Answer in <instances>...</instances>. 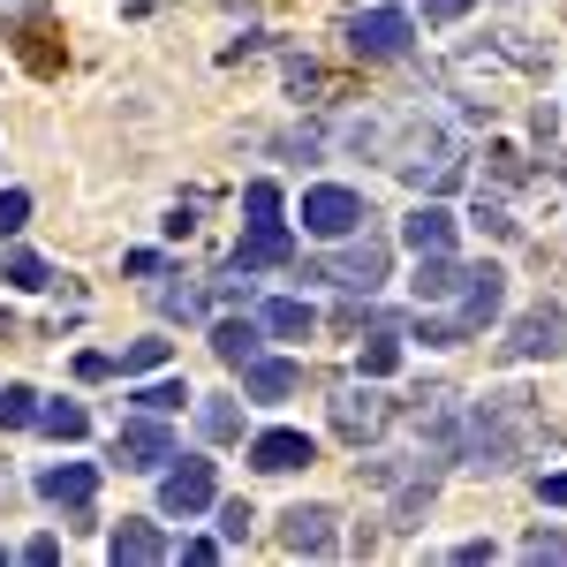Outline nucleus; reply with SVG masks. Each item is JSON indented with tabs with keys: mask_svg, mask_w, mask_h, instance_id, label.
Segmentation results:
<instances>
[{
	"mask_svg": "<svg viewBox=\"0 0 567 567\" xmlns=\"http://www.w3.org/2000/svg\"><path fill=\"white\" fill-rule=\"evenodd\" d=\"M529 432H537L529 393H484V409L462 416V446H454V454H462L477 477H499V470L529 446Z\"/></svg>",
	"mask_w": 567,
	"mask_h": 567,
	"instance_id": "1",
	"label": "nucleus"
},
{
	"mask_svg": "<svg viewBox=\"0 0 567 567\" xmlns=\"http://www.w3.org/2000/svg\"><path fill=\"white\" fill-rule=\"evenodd\" d=\"M386 167L401 182H416V189H446V182L462 175L454 144H446L439 130H401V136H386Z\"/></svg>",
	"mask_w": 567,
	"mask_h": 567,
	"instance_id": "2",
	"label": "nucleus"
},
{
	"mask_svg": "<svg viewBox=\"0 0 567 567\" xmlns=\"http://www.w3.org/2000/svg\"><path fill=\"white\" fill-rule=\"evenodd\" d=\"M363 219H371V205L341 182L303 189V235H318V243H349V235H363Z\"/></svg>",
	"mask_w": 567,
	"mask_h": 567,
	"instance_id": "3",
	"label": "nucleus"
},
{
	"mask_svg": "<svg viewBox=\"0 0 567 567\" xmlns=\"http://www.w3.org/2000/svg\"><path fill=\"white\" fill-rule=\"evenodd\" d=\"M409 39H416V23H409L401 8H363V16L349 23V53L355 61H401Z\"/></svg>",
	"mask_w": 567,
	"mask_h": 567,
	"instance_id": "4",
	"label": "nucleus"
},
{
	"mask_svg": "<svg viewBox=\"0 0 567 567\" xmlns=\"http://www.w3.org/2000/svg\"><path fill=\"white\" fill-rule=\"evenodd\" d=\"M303 280H341L349 296H371V288L386 280V243H379V235L355 243V235H349V250H341L333 265H303Z\"/></svg>",
	"mask_w": 567,
	"mask_h": 567,
	"instance_id": "5",
	"label": "nucleus"
},
{
	"mask_svg": "<svg viewBox=\"0 0 567 567\" xmlns=\"http://www.w3.org/2000/svg\"><path fill=\"white\" fill-rule=\"evenodd\" d=\"M114 462H122V470H167V462H175V432H167V416H144V409H136V424L114 432Z\"/></svg>",
	"mask_w": 567,
	"mask_h": 567,
	"instance_id": "6",
	"label": "nucleus"
},
{
	"mask_svg": "<svg viewBox=\"0 0 567 567\" xmlns=\"http://www.w3.org/2000/svg\"><path fill=\"white\" fill-rule=\"evenodd\" d=\"M213 492H219L213 462H205V454H182L175 470L159 477V507H167V515H205V507H213Z\"/></svg>",
	"mask_w": 567,
	"mask_h": 567,
	"instance_id": "7",
	"label": "nucleus"
},
{
	"mask_svg": "<svg viewBox=\"0 0 567 567\" xmlns=\"http://www.w3.org/2000/svg\"><path fill=\"white\" fill-rule=\"evenodd\" d=\"M393 424V401L379 386H349L341 401H333V432L349 439V446H363V439H379Z\"/></svg>",
	"mask_w": 567,
	"mask_h": 567,
	"instance_id": "8",
	"label": "nucleus"
},
{
	"mask_svg": "<svg viewBox=\"0 0 567 567\" xmlns=\"http://www.w3.org/2000/svg\"><path fill=\"white\" fill-rule=\"evenodd\" d=\"M499 303H507V272H499V265H470V272H462V310H454L462 333H484V326L499 318Z\"/></svg>",
	"mask_w": 567,
	"mask_h": 567,
	"instance_id": "9",
	"label": "nucleus"
},
{
	"mask_svg": "<svg viewBox=\"0 0 567 567\" xmlns=\"http://www.w3.org/2000/svg\"><path fill=\"white\" fill-rule=\"evenodd\" d=\"M318 462V446H310V432H258L250 439V470H265V477H288V470H310Z\"/></svg>",
	"mask_w": 567,
	"mask_h": 567,
	"instance_id": "10",
	"label": "nucleus"
},
{
	"mask_svg": "<svg viewBox=\"0 0 567 567\" xmlns=\"http://www.w3.org/2000/svg\"><path fill=\"white\" fill-rule=\"evenodd\" d=\"M280 545L288 553H303V560H326L341 537H333V507H288L280 515Z\"/></svg>",
	"mask_w": 567,
	"mask_h": 567,
	"instance_id": "11",
	"label": "nucleus"
},
{
	"mask_svg": "<svg viewBox=\"0 0 567 567\" xmlns=\"http://www.w3.org/2000/svg\"><path fill=\"white\" fill-rule=\"evenodd\" d=\"M560 341H567V318L545 303V310H529V318H515L507 355H515V363H537V355H560Z\"/></svg>",
	"mask_w": 567,
	"mask_h": 567,
	"instance_id": "12",
	"label": "nucleus"
},
{
	"mask_svg": "<svg viewBox=\"0 0 567 567\" xmlns=\"http://www.w3.org/2000/svg\"><path fill=\"white\" fill-rule=\"evenodd\" d=\"M106 560L114 567H152V560H167V537H159V523H122L114 537H106Z\"/></svg>",
	"mask_w": 567,
	"mask_h": 567,
	"instance_id": "13",
	"label": "nucleus"
},
{
	"mask_svg": "<svg viewBox=\"0 0 567 567\" xmlns=\"http://www.w3.org/2000/svg\"><path fill=\"white\" fill-rule=\"evenodd\" d=\"M288 250H296L288 227H280V219H258V227L235 243V258H227V265H235V272H258V265H288Z\"/></svg>",
	"mask_w": 567,
	"mask_h": 567,
	"instance_id": "14",
	"label": "nucleus"
},
{
	"mask_svg": "<svg viewBox=\"0 0 567 567\" xmlns=\"http://www.w3.org/2000/svg\"><path fill=\"white\" fill-rule=\"evenodd\" d=\"M39 492L53 499V507H91L99 470H91V462H53V470H39Z\"/></svg>",
	"mask_w": 567,
	"mask_h": 567,
	"instance_id": "15",
	"label": "nucleus"
},
{
	"mask_svg": "<svg viewBox=\"0 0 567 567\" xmlns=\"http://www.w3.org/2000/svg\"><path fill=\"white\" fill-rule=\"evenodd\" d=\"M409 296H416V303H446V296H462V265H454V250H424V258H416V280H409Z\"/></svg>",
	"mask_w": 567,
	"mask_h": 567,
	"instance_id": "16",
	"label": "nucleus"
},
{
	"mask_svg": "<svg viewBox=\"0 0 567 567\" xmlns=\"http://www.w3.org/2000/svg\"><path fill=\"white\" fill-rule=\"evenodd\" d=\"M296 379H303V371H296L288 355H250V363H243V393H250V401H288Z\"/></svg>",
	"mask_w": 567,
	"mask_h": 567,
	"instance_id": "17",
	"label": "nucleus"
},
{
	"mask_svg": "<svg viewBox=\"0 0 567 567\" xmlns=\"http://www.w3.org/2000/svg\"><path fill=\"white\" fill-rule=\"evenodd\" d=\"M401 243L424 258V250H454V213L446 205H416V213L401 219Z\"/></svg>",
	"mask_w": 567,
	"mask_h": 567,
	"instance_id": "18",
	"label": "nucleus"
},
{
	"mask_svg": "<svg viewBox=\"0 0 567 567\" xmlns=\"http://www.w3.org/2000/svg\"><path fill=\"white\" fill-rule=\"evenodd\" d=\"M258 326L272 333V341H310V333H318V310H310L303 296H272Z\"/></svg>",
	"mask_w": 567,
	"mask_h": 567,
	"instance_id": "19",
	"label": "nucleus"
},
{
	"mask_svg": "<svg viewBox=\"0 0 567 567\" xmlns=\"http://www.w3.org/2000/svg\"><path fill=\"white\" fill-rule=\"evenodd\" d=\"M258 341H265L258 318H219V326H213V355H219V363H235V371L258 355Z\"/></svg>",
	"mask_w": 567,
	"mask_h": 567,
	"instance_id": "20",
	"label": "nucleus"
},
{
	"mask_svg": "<svg viewBox=\"0 0 567 567\" xmlns=\"http://www.w3.org/2000/svg\"><path fill=\"white\" fill-rule=\"evenodd\" d=\"M355 363H363V379H393V371H401V341H393V333H371V341L355 349Z\"/></svg>",
	"mask_w": 567,
	"mask_h": 567,
	"instance_id": "21",
	"label": "nucleus"
},
{
	"mask_svg": "<svg viewBox=\"0 0 567 567\" xmlns=\"http://www.w3.org/2000/svg\"><path fill=\"white\" fill-rule=\"evenodd\" d=\"M182 401H197V393L182 386V379H152V386L136 393V409H144V416H175Z\"/></svg>",
	"mask_w": 567,
	"mask_h": 567,
	"instance_id": "22",
	"label": "nucleus"
},
{
	"mask_svg": "<svg viewBox=\"0 0 567 567\" xmlns=\"http://www.w3.org/2000/svg\"><path fill=\"white\" fill-rule=\"evenodd\" d=\"M0 424H8V432L39 424V393H31V386H0Z\"/></svg>",
	"mask_w": 567,
	"mask_h": 567,
	"instance_id": "23",
	"label": "nucleus"
},
{
	"mask_svg": "<svg viewBox=\"0 0 567 567\" xmlns=\"http://www.w3.org/2000/svg\"><path fill=\"white\" fill-rule=\"evenodd\" d=\"M167 355H175V341H159V333H152V341H130V349H122V371L144 379V371H159Z\"/></svg>",
	"mask_w": 567,
	"mask_h": 567,
	"instance_id": "24",
	"label": "nucleus"
},
{
	"mask_svg": "<svg viewBox=\"0 0 567 567\" xmlns=\"http://www.w3.org/2000/svg\"><path fill=\"white\" fill-rule=\"evenodd\" d=\"M39 424H45L53 439H84V432H91V416L76 409V401H53V409H39Z\"/></svg>",
	"mask_w": 567,
	"mask_h": 567,
	"instance_id": "25",
	"label": "nucleus"
},
{
	"mask_svg": "<svg viewBox=\"0 0 567 567\" xmlns=\"http://www.w3.org/2000/svg\"><path fill=\"white\" fill-rule=\"evenodd\" d=\"M0 280H8V288H23V296H39V288H45V258H31V250H16V258L0 265Z\"/></svg>",
	"mask_w": 567,
	"mask_h": 567,
	"instance_id": "26",
	"label": "nucleus"
},
{
	"mask_svg": "<svg viewBox=\"0 0 567 567\" xmlns=\"http://www.w3.org/2000/svg\"><path fill=\"white\" fill-rule=\"evenodd\" d=\"M197 424H205V439L219 446V439L243 432V409H235V401H205V409H197Z\"/></svg>",
	"mask_w": 567,
	"mask_h": 567,
	"instance_id": "27",
	"label": "nucleus"
},
{
	"mask_svg": "<svg viewBox=\"0 0 567 567\" xmlns=\"http://www.w3.org/2000/svg\"><path fill=\"white\" fill-rule=\"evenodd\" d=\"M243 213H250V227H258V219H280V182H250V189H243Z\"/></svg>",
	"mask_w": 567,
	"mask_h": 567,
	"instance_id": "28",
	"label": "nucleus"
},
{
	"mask_svg": "<svg viewBox=\"0 0 567 567\" xmlns=\"http://www.w3.org/2000/svg\"><path fill=\"white\" fill-rule=\"evenodd\" d=\"M416 341H424V349H462L470 333H462V318H424V326H416Z\"/></svg>",
	"mask_w": 567,
	"mask_h": 567,
	"instance_id": "29",
	"label": "nucleus"
},
{
	"mask_svg": "<svg viewBox=\"0 0 567 567\" xmlns=\"http://www.w3.org/2000/svg\"><path fill=\"white\" fill-rule=\"evenodd\" d=\"M197 288H159V318H182V326H189V318H197Z\"/></svg>",
	"mask_w": 567,
	"mask_h": 567,
	"instance_id": "30",
	"label": "nucleus"
},
{
	"mask_svg": "<svg viewBox=\"0 0 567 567\" xmlns=\"http://www.w3.org/2000/svg\"><path fill=\"white\" fill-rule=\"evenodd\" d=\"M23 219H31V197L23 189H0V235H23Z\"/></svg>",
	"mask_w": 567,
	"mask_h": 567,
	"instance_id": "31",
	"label": "nucleus"
},
{
	"mask_svg": "<svg viewBox=\"0 0 567 567\" xmlns=\"http://www.w3.org/2000/svg\"><path fill=\"white\" fill-rule=\"evenodd\" d=\"M523 553H529V560H567V537H560V529H529Z\"/></svg>",
	"mask_w": 567,
	"mask_h": 567,
	"instance_id": "32",
	"label": "nucleus"
},
{
	"mask_svg": "<svg viewBox=\"0 0 567 567\" xmlns=\"http://www.w3.org/2000/svg\"><path fill=\"white\" fill-rule=\"evenodd\" d=\"M219 537H227V545H243V537H250V507H243V499H227V507H219Z\"/></svg>",
	"mask_w": 567,
	"mask_h": 567,
	"instance_id": "33",
	"label": "nucleus"
},
{
	"mask_svg": "<svg viewBox=\"0 0 567 567\" xmlns=\"http://www.w3.org/2000/svg\"><path fill=\"white\" fill-rule=\"evenodd\" d=\"M477 227H492V235H499V243H515V219L499 213V205H477Z\"/></svg>",
	"mask_w": 567,
	"mask_h": 567,
	"instance_id": "34",
	"label": "nucleus"
},
{
	"mask_svg": "<svg viewBox=\"0 0 567 567\" xmlns=\"http://www.w3.org/2000/svg\"><path fill=\"white\" fill-rule=\"evenodd\" d=\"M23 560H31V567H53V560H61V537H31V545H23Z\"/></svg>",
	"mask_w": 567,
	"mask_h": 567,
	"instance_id": "35",
	"label": "nucleus"
},
{
	"mask_svg": "<svg viewBox=\"0 0 567 567\" xmlns=\"http://www.w3.org/2000/svg\"><path fill=\"white\" fill-rule=\"evenodd\" d=\"M492 553H499L492 537H470V545H454V560H462V567H484V560H492Z\"/></svg>",
	"mask_w": 567,
	"mask_h": 567,
	"instance_id": "36",
	"label": "nucleus"
},
{
	"mask_svg": "<svg viewBox=\"0 0 567 567\" xmlns=\"http://www.w3.org/2000/svg\"><path fill=\"white\" fill-rule=\"evenodd\" d=\"M136 272V280H152V272H167V258H159V250H130V258H122Z\"/></svg>",
	"mask_w": 567,
	"mask_h": 567,
	"instance_id": "37",
	"label": "nucleus"
},
{
	"mask_svg": "<svg viewBox=\"0 0 567 567\" xmlns=\"http://www.w3.org/2000/svg\"><path fill=\"white\" fill-rule=\"evenodd\" d=\"M470 8H477V0H424V16H432V23H454V16H470Z\"/></svg>",
	"mask_w": 567,
	"mask_h": 567,
	"instance_id": "38",
	"label": "nucleus"
},
{
	"mask_svg": "<svg viewBox=\"0 0 567 567\" xmlns=\"http://www.w3.org/2000/svg\"><path fill=\"white\" fill-rule=\"evenodd\" d=\"M106 371H114V355H99V349L76 355V379H106Z\"/></svg>",
	"mask_w": 567,
	"mask_h": 567,
	"instance_id": "39",
	"label": "nucleus"
},
{
	"mask_svg": "<svg viewBox=\"0 0 567 567\" xmlns=\"http://www.w3.org/2000/svg\"><path fill=\"white\" fill-rule=\"evenodd\" d=\"M537 492H545V507H567V470H553V477L537 484Z\"/></svg>",
	"mask_w": 567,
	"mask_h": 567,
	"instance_id": "40",
	"label": "nucleus"
}]
</instances>
